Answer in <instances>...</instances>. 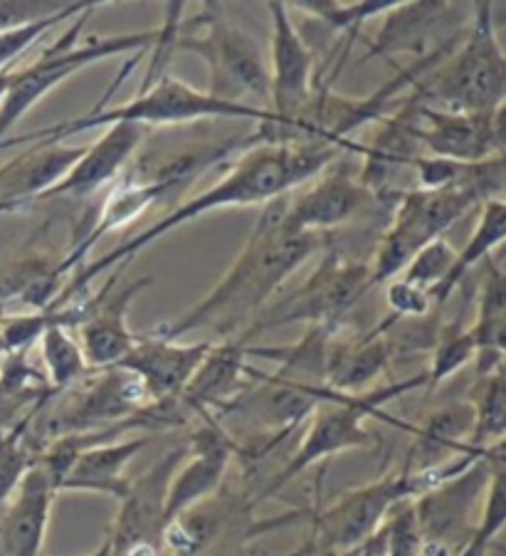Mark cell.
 I'll return each mask as SVG.
<instances>
[{
    "label": "cell",
    "instance_id": "27",
    "mask_svg": "<svg viewBox=\"0 0 506 556\" xmlns=\"http://www.w3.org/2000/svg\"><path fill=\"white\" fill-rule=\"evenodd\" d=\"M477 379L472 399H469L475 408L469 451L502 453L506 451V366Z\"/></svg>",
    "mask_w": 506,
    "mask_h": 556
},
{
    "label": "cell",
    "instance_id": "18",
    "mask_svg": "<svg viewBox=\"0 0 506 556\" xmlns=\"http://www.w3.org/2000/svg\"><path fill=\"white\" fill-rule=\"evenodd\" d=\"M58 488L48 470L35 460L21 485L0 509V549L3 556H42Z\"/></svg>",
    "mask_w": 506,
    "mask_h": 556
},
{
    "label": "cell",
    "instance_id": "35",
    "mask_svg": "<svg viewBox=\"0 0 506 556\" xmlns=\"http://www.w3.org/2000/svg\"><path fill=\"white\" fill-rule=\"evenodd\" d=\"M455 263H457V250L452 248L445 238H438L432 240L430 245L418 250L408 263V267H405L397 277L415 287H420L425 292H430L432 298V294L447 282Z\"/></svg>",
    "mask_w": 506,
    "mask_h": 556
},
{
    "label": "cell",
    "instance_id": "1",
    "mask_svg": "<svg viewBox=\"0 0 506 556\" xmlns=\"http://www.w3.org/2000/svg\"><path fill=\"white\" fill-rule=\"evenodd\" d=\"M341 151L343 149L327 147V143H257V147H252L235 161V166L218 184H213L203 193L180 203L176 211L159 218L147 230L137 232V236L126 240L119 248L110 250V253L92 260V263L79 265L52 307L83 300V294L97 277L112 270L122 273L126 263H131L134 257L156 243L159 238L186 226V223H193L205 213L223 208H245V205L257 203L267 205L282 199V195H289V191H294V188L327 172V166Z\"/></svg>",
    "mask_w": 506,
    "mask_h": 556
},
{
    "label": "cell",
    "instance_id": "39",
    "mask_svg": "<svg viewBox=\"0 0 506 556\" xmlns=\"http://www.w3.org/2000/svg\"><path fill=\"white\" fill-rule=\"evenodd\" d=\"M327 556H383L381 532H378L374 540H368V542H364L360 546H354V549L339 552V554H327Z\"/></svg>",
    "mask_w": 506,
    "mask_h": 556
},
{
    "label": "cell",
    "instance_id": "32",
    "mask_svg": "<svg viewBox=\"0 0 506 556\" xmlns=\"http://www.w3.org/2000/svg\"><path fill=\"white\" fill-rule=\"evenodd\" d=\"M99 3H65V8L58 13H52L48 17H42V21H35L23 25V28H15V30H8L0 35V72L13 67L17 60H21L25 52H28L33 45H38L45 35H48L55 25L62 23H72L75 17H79L87 11H92Z\"/></svg>",
    "mask_w": 506,
    "mask_h": 556
},
{
    "label": "cell",
    "instance_id": "45",
    "mask_svg": "<svg viewBox=\"0 0 506 556\" xmlns=\"http://www.w3.org/2000/svg\"><path fill=\"white\" fill-rule=\"evenodd\" d=\"M0 321H3V309H0ZM5 358V352H3V342H0V362Z\"/></svg>",
    "mask_w": 506,
    "mask_h": 556
},
{
    "label": "cell",
    "instance_id": "38",
    "mask_svg": "<svg viewBox=\"0 0 506 556\" xmlns=\"http://www.w3.org/2000/svg\"><path fill=\"white\" fill-rule=\"evenodd\" d=\"M65 8V3H0V35L42 21Z\"/></svg>",
    "mask_w": 506,
    "mask_h": 556
},
{
    "label": "cell",
    "instance_id": "4",
    "mask_svg": "<svg viewBox=\"0 0 506 556\" xmlns=\"http://www.w3.org/2000/svg\"><path fill=\"white\" fill-rule=\"evenodd\" d=\"M415 94L432 110L490 114L506 104V52L502 48L494 3H475L465 35Z\"/></svg>",
    "mask_w": 506,
    "mask_h": 556
},
{
    "label": "cell",
    "instance_id": "30",
    "mask_svg": "<svg viewBox=\"0 0 506 556\" xmlns=\"http://www.w3.org/2000/svg\"><path fill=\"white\" fill-rule=\"evenodd\" d=\"M477 358V342L472 329L465 327L463 321H452L445 325L435 337L432 344V358L428 374V389L435 391L438 386L452 379L457 371H463L467 364H472Z\"/></svg>",
    "mask_w": 506,
    "mask_h": 556
},
{
    "label": "cell",
    "instance_id": "10",
    "mask_svg": "<svg viewBox=\"0 0 506 556\" xmlns=\"http://www.w3.org/2000/svg\"><path fill=\"white\" fill-rule=\"evenodd\" d=\"M366 292H370V265L339 253H327L319 267L306 277V282L262 309L257 319L238 337V342L250 346V339L296 321L337 331L339 321L356 307Z\"/></svg>",
    "mask_w": 506,
    "mask_h": 556
},
{
    "label": "cell",
    "instance_id": "31",
    "mask_svg": "<svg viewBox=\"0 0 506 556\" xmlns=\"http://www.w3.org/2000/svg\"><path fill=\"white\" fill-rule=\"evenodd\" d=\"M45 408L33 410L30 416H25L21 424L15 428L5 430L3 435H0V509L11 495L15 492V488L21 485V480L25 478V472L33 468L35 457V447L28 441V433H30V426L33 420L42 414Z\"/></svg>",
    "mask_w": 506,
    "mask_h": 556
},
{
    "label": "cell",
    "instance_id": "22",
    "mask_svg": "<svg viewBox=\"0 0 506 556\" xmlns=\"http://www.w3.org/2000/svg\"><path fill=\"white\" fill-rule=\"evenodd\" d=\"M248 366V346L238 339L213 342L211 352L205 354L203 364L198 366L178 401L184 403L188 414L198 418L225 410L240 393H245Z\"/></svg>",
    "mask_w": 506,
    "mask_h": 556
},
{
    "label": "cell",
    "instance_id": "36",
    "mask_svg": "<svg viewBox=\"0 0 506 556\" xmlns=\"http://www.w3.org/2000/svg\"><path fill=\"white\" fill-rule=\"evenodd\" d=\"M383 556H422L425 554V536L415 513V502L405 500L393 507V513L381 527Z\"/></svg>",
    "mask_w": 506,
    "mask_h": 556
},
{
    "label": "cell",
    "instance_id": "40",
    "mask_svg": "<svg viewBox=\"0 0 506 556\" xmlns=\"http://www.w3.org/2000/svg\"><path fill=\"white\" fill-rule=\"evenodd\" d=\"M15 67V65H13ZM13 67H8L0 72V102H3V97L8 92V85H11V75H13Z\"/></svg>",
    "mask_w": 506,
    "mask_h": 556
},
{
    "label": "cell",
    "instance_id": "5",
    "mask_svg": "<svg viewBox=\"0 0 506 556\" xmlns=\"http://www.w3.org/2000/svg\"><path fill=\"white\" fill-rule=\"evenodd\" d=\"M205 119H250L257 122V127H265L269 114L255 110V106L215 100L205 89H195L174 75H161L151 87L141 89L131 102H124L119 106H102V102H99L97 110L77 116V119L60 122L55 127L25 134V137H17L15 141H65L83 131L112 127V124H137V127L149 129Z\"/></svg>",
    "mask_w": 506,
    "mask_h": 556
},
{
    "label": "cell",
    "instance_id": "3",
    "mask_svg": "<svg viewBox=\"0 0 506 556\" xmlns=\"http://www.w3.org/2000/svg\"><path fill=\"white\" fill-rule=\"evenodd\" d=\"M506 191V154L482 164H469L457 184L445 188H410L395 199L391 226L378 238L374 260H370V290L391 282L401 275L413 255L442 238L459 218L482 205L499 199Z\"/></svg>",
    "mask_w": 506,
    "mask_h": 556
},
{
    "label": "cell",
    "instance_id": "23",
    "mask_svg": "<svg viewBox=\"0 0 506 556\" xmlns=\"http://www.w3.org/2000/svg\"><path fill=\"white\" fill-rule=\"evenodd\" d=\"M475 430V408L469 401H457L440 408L415 430V443L403 470L432 472L447 468L469 451Z\"/></svg>",
    "mask_w": 506,
    "mask_h": 556
},
{
    "label": "cell",
    "instance_id": "42",
    "mask_svg": "<svg viewBox=\"0 0 506 556\" xmlns=\"http://www.w3.org/2000/svg\"><path fill=\"white\" fill-rule=\"evenodd\" d=\"M312 554H314V544L306 542V544L300 546V549H294L289 556H312Z\"/></svg>",
    "mask_w": 506,
    "mask_h": 556
},
{
    "label": "cell",
    "instance_id": "8",
    "mask_svg": "<svg viewBox=\"0 0 506 556\" xmlns=\"http://www.w3.org/2000/svg\"><path fill=\"white\" fill-rule=\"evenodd\" d=\"M193 23L195 33L178 35L176 52H191L205 62V92L215 100L255 106L269 114V65L260 42L235 25L220 3H203Z\"/></svg>",
    "mask_w": 506,
    "mask_h": 556
},
{
    "label": "cell",
    "instance_id": "7",
    "mask_svg": "<svg viewBox=\"0 0 506 556\" xmlns=\"http://www.w3.org/2000/svg\"><path fill=\"white\" fill-rule=\"evenodd\" d=\"M477 463L475 455H463L447 468L432 472L395 470L366 485L351 488L331 502L329 507L316 509L312 515V544L324 554L349 552L381 532L393 507L405 500H418L422 492L440 485L442 480L467 470Z\"/></svg>",
    "mask_w": 506,
    "mask_h": 556
},
{
    "label": "cell",
    "instance_id": "19",
    "mask_svg": "<svg viewBox=\"0 0 506 556\" xmlns=\"http://www.w3.org/2000/svg\"><path fill=\"white\" fill-rule=\"evenodd\" d=\"M87 147H69L65 141H35L28 151L0 166V208L15 213L38 203L52 186L67 176L83 159Z\"/></svg>",
    "mask_w": 506,
    "mask_h": 556
},
{
    "label": "cell",
    "instance_id": "6",
    "mask_svg": "<svg viewBox=\"0 0 506 556\" xmlns=\"http://www.w3.org/2000/svg\"><path fill=\"white\" fill-rule=\"evenodd\" d=\"M94 11L97 8L75 17L69 28L62 33L55 42L48 45L30 65L13 67L11 85H8V92L3 97V102H0V141L8 137V131H11L45 94H50L52 89L60 87L65 79L97 65V62L126 55V52L143 55L149 48H156L161 35H164V28H159L110 35V38H89L85 42H77V38L85 30L87 17Z\"/></svg>",
    "mask_w": 506,
    "mask_h": 556
},
{
    "label": "cell",
    "instance_id": "17",
    "mask_svg": "<svg viewBox=\"0 0 506 556\" xmlns=\"http://www.w3.org/2000/svg\"><path fill=\"white\" fill-rule=\"evenodd\" d=\"M211 346L213 342L176 344L143 334L114 369L137 376L151 403L176 401L191 383Z\"/></svg>",
    "mask_w": 506,
    "mask_h": 556
},
{
    "label": "cell",
    "instance_id": "37",
    "mask_svg": "<svg viewBox=\"0 0 506 556\" xmlns=\"http://www.w3.org/2000/svg\"><path fill=\"white\" fill-rule=\"evenodd\" d=\"M385 298H388V307L393 309L391 319H395V321L422 319V317H428L432 307H435L430 292H425V290H420V287L401 280V277H395V280L388 282Z\"/></svg>",
    "mask_w": 506,
    "mask_h": 556
},
{
    "label": "cell",
    "instance_id": "20",
    "mask_svg": "<svg viewBox=\"0 0 506 556\" xmlns=\"http://www.w3.org/2000/svg\"><path fill=\"white\" fill-rule=\"evenodd\" d=\"M374 201L376 193L360 184L358 176L331 174L304 188L294 199H287L284 218L296 230L321 236L324 230L341 228L356 220L374 205Z\"/></svg>",
    "mask_w": 506,
    "mask_h": 556
},
{
    "label": "cell",
    "instance_id": "13",
    "mask_svg": "<svg viewBox=\"0 0 506 556\" xmlns=\"http://www.w3.org/2000/svg\"><path fill=\"white\" fill-rule=\"evenodd\" d=\"M235 453L238 445L225 433L218 418H203V426L188 441V453L168 485L166 527L218 495Z\"/></svg>",
    "mask_w": 506,
    "mask_h": 556
},
{
    "label": "cell",
    "instance_id": "33",
    "mask_svg": "<svg viewBox=\"0 0 506 556\" xmlns=\"http://www.w3.org/2000/svg\"><path fill=\"white\" fill-rule=\"evenodd\" d=\"M58 263L60 260L42 253V250H25V253L15 255L13 260L0 265V309H3L8 302L21 300L35 282L42 280V277L55 273Z\"/></svg>",
    "mask_w": 506,
    "mask_h": 556
},
{
    "label": "cell",
    "instance_id": "24",
    "mask_svg": "<svg viewBox=\"0 0 506 556\" xmlns=\"http://www.w3.org/2000/svg\"><path fill=\"white\" fill-rule=\"evenodd\" d=\"M393 362V349L388 342V331L376 325L366 334H354L351 339H333L329 342L327 386L333 393L358 396L378 376L388 371Z\"/></svg>",
    "mask_w": 506,
    "mask_h": 556
},
{
    "label": "cell",
    "instance_id": "15",
    "mask_svg": "<svg viewBox=\"0 0 506 556\" xmlns=\"http://www.w3.org/2000/svg\"><path fill=\"white\" fill-rule=\"evenodd\" d=\"M186 453L188 445H180L161 457L153 468L131 480L129 492L119 500V513L112 525V556H119L137 544L164 546L168 485Z\"/></svg>",
    "mask_w": 506,
    "mask_h": 556
},
{
    "label": "cell",
    "instance_id": "25",
    "mask_svg": "<svg viewBox=\"0 0 506 556\" xmlns=\"http://www.w3.org/2000/svg\"><path fill=\"white\" fill-rule=\"evenodd\" d=\"M149 443L151 433L85 447L62 480L60 492H94V495L124 500L131 485L126 468Z\"/></svg>",
    "mask_w": 506,
    "mask_h": 556
},
{
    "label": "cell",
    "instance_id": "14",
    "mask_svg": "<svg viewBox=\"0 0 506 556\" xmlns=\"http://www.w3.org/2000/svg\"><path fill=\"white\" fill-rule=\"evenodd\" d=\"M116 280H119V273H114L102 290L87 298V314L83 325L77 327L79 346H83L89 371L114 369L139 342V337L129 327V307L137 294L147 290L153 280L141 277V280L119 287L114 285Z\"/></svg>",
    "mask_w": 506,
    "mask_h": 556
},
{
    "label": "cell",
    "instance_id": "43",
    "mask_svg": "<svg viewBox=\"0 0 506 556\" xmlns=\"http://www.w3.org/2000/svg\"><path fill=\"white\" fill-rule=\"evenodd\" d=\"M422 556H452L445 549H438V546H425V554Z\"/></svg>",
    "mask_w": 506,
    "mask_h": 556
},
{
    "label": "cell",
    "instance_id": "16",
    "mask_svg": "<svg viewBox=\"0 0 506 556\" xmlns=\"http://www.w3.org/2000/svg\"><path fill=\"white\" fill-rule=\"evenodd\" d=\"M472 17V8H457V3H395L385 13L381 30L368 45L364 55L370 58H393L403 52L415 55H435V52L452 48L459 42V35H447L445 25L467 23Z\"/></svg>",
    "mask_w": 506,
    "mask_h": 556
},
{
    "label": "cell",
    "instance_id": "26",
    "mask_svg": "<svg viewBox=\"0 0 506 556\" xmlns=\"http://www.w3.org/2000/svg\"><path fill=\"white\" fill-rule=\"evenodd\" d=\"M502 245H506V199L484 201L475 232L469 236L467 245L457 250V263L452 267L447 282L432 294L435 307H442L452 298V292L457 290L459 282L465 280V275L479 263H484L486 257H492Z\"/></svg>",
    "mask_w": 506,
    "mask_h": 556
},
{
    "label": "cell",
    "instance_id": "12",
    "mask_svg": "<svg viewBox=\"0 0 506 556\" xmlns=\"http://www.w3.org/2000/svg\"><path fill=\"white\" fill-rule=\"evenodd\" d=\"M492 468L490 455H484L467 470L452 475L413 500L425 544L445 549L452 556L463 549L479 522Z\"/></svg>",
    "mask_w": 506,
    "mask_h": 556
},
{
    "label": "cell",
    "instance_id": "41",
    "mask_svg": "<svg viewBox=\"0 0 506 556\" xmlns=\"http://www.w3.org/2000/svg\"><path fill=\"white\" fill-rule=\"evenodd\" d=\"M45 556V554H42ZM85 556H112V542H110V536H106V540L97 546L94 552H89V554H85Z\"/></svg>",
    "mask_w": 506,
    "mask_h": 556
},
{
    "label": "cell",
    "instance_id": "9",
    "mask_svg": "<svg viewBox=\"0 0 506 556\" xmlns=\"http://www.w3.org/2000/svg\"><path fill=\"white\" fill-rule=\"evenodd\" d=\"M415 389H428V374H415L405 381H395L383 389H374L358 396H343V393H333L329 401H324L319 408L314 410L312 418L306 420V430L302 435L296 451L287 457V463L275 472V478L262 488L255 502H265L279 490L287 488L289 482L300 478L302 472L314 468L316 463L327 460L339 453L346 451H360V447L374 445V433L366 428L368 416H378V408L383 403L393 401L403 393H410Z\"/></svg>",
    "mask_w": 506,
    "mask_h": 556
},
{
    "label": "cell",
    "instance_id": "44",
    "mask_svg": "<svg viewBox=\"0 0 506 556\" xmlns=\"http://www.w3.org/2000/svg\"><path fill=\"white\" fill-rule=\"evenodd\" d=\"M486 455H490L494 463H502V465H506V455H496V453H486Z\"/></svg>",
    "mask_w": 506,
    "mask_h": 556
},
{
    "label": "cell",
    "instance_id": "29",
    "mask_svg": "<svg viewBox=\"0 0 506 556\" xmlns=\"http://www.w3.org/2000/svg\"><path fill=\"white\" fill-rule=\"evenodd\" d=\"M397 0H360V3H339V0H309V3H287L292 11L314 17L329 30L341 33L343 38L354 42L364 23L374 21L378 15H385Z\"/></svg>",
    "mask_w": 506,
    "mask_h": 556
},
{
    "label": "cell",
    "instance_id": "21",
    "mask_svg": "<svg viewBox=\"0 0 506 556\" xmlns=\"http://www.w3.org/2000/svg\"><path fill=\"white\" fill-rule=\"evenodd\" d=\"M147 129L137 124H112L106 127L102 137L85 149L83 159L69 168L67 176L60 184L50 188L42 195V201L52 199H85V195L97 193L99 188L110 181H116L122 172L129 166V159L137 154Z\"/></svg>",
    "mask_w": 506,
    "mask_h": 556
},
{
    "label": "cell",
    "instance_id": "11",
    "mask_svg": "<svg viewBox=\"0 0 506 556\" xmlns=\"http://www.w3.org/2000/svg\"><path fill=\"white\" fill-rule=\"evenodd\" d=\"M269 21H273V38H269V122L257 127L262 143H287L289 131L304 114L316 94V62L309 42L302 38L292 23L287 3H265Z\"/></svg>",
    "mask_w": 506,
    "mask_h": 556
},
{
    "label": "cell",
    "instance_id": "34",
    "mask_svg": "<svg viewBox=\"0 0 506 556\" xmlns=\"http://www.w3.org/2000/svg\"><path fill=\"white\" fill-rule=\"evenodd\" d=\"M484 280L479 287V302H477V317L472 321V334L477 342V352L486 344L492 337L494 327L499 325L506 314V270L496 263V260H484Z\"/></svg>",
    "mask_w": 506,
    "mask_h": 556
},
{
    "label": "cell",
    "instance_id": "28",
    "mask_svg": "<svg viewBox=\"0 0 506 556\" xmlns=\"http://www.w3.org/2000/svg\"><path fill=\"white\" fill-rule=\"evenodd\" d=\"M38 344L45 364V376H48L50 389L55 391L58 396L69 391L72 386L83 381L89 374L83 346H79L77 339L69 334L67 327H50Z\"/></svg>",
    "mask_w": 506,
    "mask_h": 556
},
{
    "label": "cell",
    "instance_id": "46",
    "mask_svg": "<svg viewBox=\"0 0 506 556\" xmlns=\"http://www.w3.org/2000/svg\"><path fill=\"white\" fill-rule=\"evenodd\" d=\"M499 38H502V35H499ZM502 48H504V52H506V42H502Z\"/></svg>",
    "mask_w": 506,
    "mask_h": 556
},
{
    "label": "cell",
    "instance_id": "2",
    "mask_svg": "<svg viewBox=\"0 0 506 556\" xmlns=\"http://www.w3.org/2000/svg\"><path fill=\"white\" fill-rule=\"evenodd\" d=\"M287 195L265 205L248 243L195 307L174 321H164L147 337L178 342L195 329H213L223 339H238L257 314L273 302L284 285L321 248V236L296 230L284 218Z\"/></svg>",
    "mask_w": 506,
    "mask_h": 556
}]
</instances>
